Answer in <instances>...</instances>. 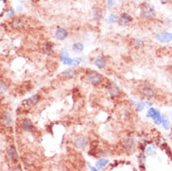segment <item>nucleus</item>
Returning a JSON list of instances; mask_svg holds the SVG:
<instances>
[{
  "instance_id": "4468645a",
  "label": "nucleus",
  "mask_w": 172,
  "mask_h": 171,
  "mask_svg": "<svg viewBox=\"0 0 172 171\" xmlns=\"http://www.w3.org/2000/svg\"><path fill=\"white\" fill-rule=\"evenodd\" d=\"M54 37H56L57 40L63 41V40L66 39V37H68V31L62 26H57L55 33H54Z\"/></svg>"
},
{
  "instance_id": "7c9ffc66",
  "label": "nucleus",
  "mask_w": 172,
  "mask_h": 171,
  "mask_svg": "<svg viewBox=\"0 0 172 171\" xmlns=\"http://www.w3.org/2000/svg\"><path fill=\"white\" fill-rule=\"evenodd\" d=\"M115 5V0H107V8L108 10H111Z\"/></svg>"
},
{
  "instance_id": "7ed1b4c3",
  "label": "nucleus",
  "mask_w": 172,
  "mask_h": 171,
  "mask_svg": "<svg viewBox=\"0 0 172 171\" xmlns=\"http://www.w3.org/2000/svg\"><path fill=\"white\" fill-rule=\"evenodd\" d=\"M85 79L92 86L98 87L103 83V81L105 80V77H104L103 74H101L98 71H95V70H90V71L87 72Z\"/></svg>"
},
{
  "instance_id": "c756f323",
  "label": "nucleus",
  "mask_w": 172,
  "mask_h": 171,
  "mask_svg": "<svg viewBox=\"0 0 172 171\" xmlns=\"http://www.w3.org/2000/svg\"><path fill=\"white\" fill-rule=\"evenodd\" d=\"M66 56H69V52H68V50H66V48H64V49L61 50V52L59 53V58L66 57Z\"/></svg>"
},
{
  "instance_id": "473e14b6",
  "label": "nucleus",
  "mask_w": 172,
  "mask_h": 171,
  "mask_svg": "<svg viewBox=\"0 0 172 171\" xmlns=\"http://www.w3.org/2000/svg\"><path fill=\"white\" fill-rule=\"evenodd\" d=\"M97 155H98L100 158H104V157H107V156L108 155V152L107 151H100Z\"/></svg>"
},
{
  "instance_id": "6ab92c4d",
  "label": "nucleus",
  "mask_w": 172,
  "mask_h": 171,
  "mask_svg": "<svg viewBox=\"0 0 172 171\" xmlns=\"http://www.w3.org/2000/svg\"><path fill=\"white\" fill-rule=\"evenodd\" d=\"M104 18V10L101 8H95L93 10V19L95 21H100Z\"/></svg>"
},
{
  "instance_id": "c9c22d12",
  "label": "nucleus",
  "mask_w": 172,
  "mask_h": 171,
  "mask_svg": "<svg viewBox=\"0 0 172 171\" xmlns=\"http://www.w3.org/2000/svg\"><path fill=\"white\" fill-rule=\"evenodd\" d=\"M145 1H147V2H149V1H150V0H145Z\"/></svg>"
},
{
  "instance_id": "4be33fe9",
  "label": "nucleus",
  "mask_w": 172,
  "mask_h": 171,
  "mask_svg": "<svg viewBox=\"0 0 172 171\" xmlns=\"http://www.w3.org/2000/svg\"><path fill=\"white\" fill-rule=\"evenodd\" d=\"M108 164H110V160L104 159V158H100L98 161H96L95 166H96V168H97V169H102L104 168H106Z\"/></svg>"
},
{
  "instance_id": "39448f33",
  "label": "nucleus",
  "mask_w": 172,
  "mask_h": 171,
  "mask_svg": "<svg viewBox=\"0 0 172 171\" xmlns=\"http://www.w3.org/2000/svg\"><path fill=\"white\" fill-rule=\"evenodd\" d=\"M106 89L110 97L112 99H116L121 97L122 94V91L120 89L119 85L117 84L114 81H108L106 85Z\"/></svg>"
},
{
  "instance_id": "1a4fd4ad",
  "label": "nucleus",
  "mask_w": 172,
  "mask_h": 171,
  "mask_svg": "<svg viewBox=\"0 0 172 171\" xmlns=\"http://www.w3.org/2000/svg\"><path fill=\"white\" fill-rule=\"evenodd\" d=\"M88 145V139L85 137L79 136L73 140V146L78 150H84Z\"/></svg>"
},
{
  "instance_id": "f8f14e48",
  "label": "nucleus",
  "mask_w": 172,
  "mask_h": 171,
  "mask_svg": "<svg viewBox=\"0 0 172 171\" xmlns=\"http://www.w3.org/2000/svg\"><path fill=\"white\" fill-rule=\"evenodd\" d=\"M0 120H1V123L5 126H10V125H12V123H13L12 114L8 110H5L1 114V116H0Z\"/></svg>"
},
{
  "instance_id": "bb28decb",
  "label": "nucleus",
  "mask_w": 172,
  "mask_h": 171,
  "mask_svg": "<svg viewBox=\"0 0 172 171\" xmlns=\"http://www.w3.org/2000/svg\"><path fill=\"white\" fill-rule=\"evenodd\" d=\"M61 62L64 65H66V66H72V63H73V59L72 58H70L69 56H66V57H62L60 58Z\"/></svg>"
},
{
  "instance_id": "f257e3e1",
  "label": "nucleus",
  "mask_w": 172,
  "mask_h": 171,
  "mask_svg": "<svg viewBox=\"0 0 172 171\" xmlns=\"http://www.w3.org/2000/svg\"><path fill=\"white\" fill-rule=\"evenodd\" d=\"M140 13L141 17L146 21L153 20L156 16L155 8L147 1L141 3L140 5Z\"/></svg>"
},
{
  "instance_id": "a211bd4d",
  "label": "nucleus",
  "mask_w": 172,
  "mask_h": 171,
  "mask_svg": "<svg viewBox=\"0 0 172 171\" xmlns=\"http://www.w3.org/2000/svg\"><path fill=\"white\" fill-rule=\"evenodd\" d=\"M42 51L45 54L51 56L54 53V46L52 42H47L42 46Z\"/></svg>"
},
{
  "instance_id": "a878e982",
  "label": "nucleus",
  "mask_w": 172,
  "mask_h": 171,
  "mask_svg": "<svg viewBox=\"0 0 172 171\" xmlns=\"http://www.w3.org/2000/svg\"><path fill=\"white\" fill-rule=\"evenodd\" d=\"M131 45L133 46L135 49H140L142 46L144 45L143 41L141 39H134L131 40Z\"/></svg>"
},
{
  "instance_id": "6e6552de",
  "label": "nucleus",
  "mask_w": 172,
  "mask_h": 171,
  "mask_svg": "<svg viewBox=\"0 0 172 171\" xmlns=\"http://www.w3.org/2000/svg\"><path fill=\"white\" fill-rule=\"evenodd\" d=\"M11 27L16 30H22L26 27V20L23 17H15L11 21Z\"/></svg>"
},
{
  "instance_id": "c85d7f7f",
  "label": "nucleus",
  "mask_w": 172,
  "mask_h": 171,
  "mask_svg": "<svg viewBox=\"0 0 172 171\" xmlns=\"http://www.w3.org/2000/svg\"><path fill=\"white\" fill-rule=\"evenodd\" d=\"M8 90V85L6 82L0 81V94H4Z\"/></svg>"
},
{
  "instance_id": "72a5a7b5",
  "label": "nucleus",
  "mask_w": 172,
  "mask_h": 171,
  "mask_svg": "<svg viewBox=\"0 0 172 171\" xmlns=\"http://www.w3.org/2000/svg\"><path fill=\"white\" fill-rule=\"evenodd\" d=\"M160 2L163 4V5H166V4L171 2V0H160Z\"/></svg>"
},
{
  "instance_id": "0eeeda50",
  "label": "nucleus",
  "mask_w": 172,
  "mask_h": 171,
  "mask_svg": "<svg viewBox=\"0 0 172 171\" xmlns=\"http://www.w3.org/2000/svg\"><path fill=\"white\" fill-rule=\"evenodd\" d=\"M133 22V17L127 12H122L119 15L118 23L121 26H129Z\"/></svg>"
},
{
  "instance_id": "f03ea898",
  "label": "nucleus",
  "mask_w": 172,
  "mask_h": 171,
  "mask_svg": "<svg viewBox=\"0 0 172 171\" xmlns=\"http://www.w3.org/2000/svg\"><path fill=\"white\" fill-rule=\"evenodd\" d=\"M138 92L140 94L146 99L152 100L156 97V89L153 84L149 82H144L138 86Z\"/></svg>"
},
{
  "instance_id": "2f4dec72",
  "label": "nucleus",
  "mask_w": 172,
  "mask_h": 171,
  "mask_svg": "<svg viewBox=\"0 0 172 171\" xmlns=\"http://www.w3.org/2000/svg\"><path fill=\"white\" fill-rule=\"evenodd\" d=\"M81 63H82V58H81V57H75V58H73L72 66H79Z\"/></svg>"
},
{
  "instance_id": "9b49d317",
  "label": "nucleus",
  "mask_w": 172,
  "mask_h": 171,
  "mask_svg": "<svg viewBox=\"0 0 172 171\" xmlns=\"http://www.w3.org/2000/svg\"><path fill=\"white\" fill-rule=\"evenodd\" d=\"M7 156L8 158L13 163H17L19 160V154L14 145H10L9 149L7 150Z\"/></svg>"
},
{
  "instance_id": "b1692460",
  "label": "nucleus",
  "mask_w": 172,
  "mask_h": 171,
  "mask_svg": "<svg viewBox=\"0 0 172 171\" xmlns=\"http://www.w3.org/2000/svg\"><path fill=\"white\" fill-rule=\"evenodd\" d=\"M162 125L163 127L166 129V130H169L170 129V121L169 117L166 115H162Z\"/></svg>"
},
{
  "instance_id": "20e7f679",
  "label": "nucleus",
  "mask_w": 172,
  "mask_h": 171,
  "mask_svg": "<svg viewBox=\"0 0 172 171\" xmlns=\"http://www.w3.org/2000/svg\"><path fill=\"white\" fill-rule=\"evenodd\" d=\"M137 148V140L134 137H127L123 141V149L127 154H131L136 152Z\"/></svg>"
},
{
  "instance_id": "dca6fc26",
  "label": "nucleus",
  "mask_w": 172,
  "mask_h": 171,
  "mask_svg": "<svg viewBox=\"0 0 172 171\" xmlns=\"http://www.w3.org/2000/svg\"><path fill=\"white\" fill-rule=\"evenodd\" d=\"M94 65L98 69H104L107 66V59L104 55H97L94 59Z\"/></svg>"
},
{
  "instance_id": "ddd939ff",
  "label": "nucleus",
  "mask_w": 172,
  "mask_h": 171,
  "mask_svg": "<svg viewBox=\"0 0 172 171\" xmlns=\"http://www.w3.org/2000/svg\"><path fill=\"white\" fill-rule=\"evenodd\" d=\"M155 39L162 43H169L172 41V34L169 32H161L155 36Z\"/></svg>"
},
{
  "instance_id": "393cba45",
  "label": "nucleus",
  "mask_w": 172,
  "mask_h": 171,
  "mask_svg": "<svg viewBox=\"0 0 172 171\" xmlns=\"http://www.w3.org/2000/svg\"><path fill=\"white\" fill-rule=\"evenodd\" d=\"M118 20H119V15H116V14H110L108 15V17L106 19V23H118Z\"/></svg>"
},
{
  "instance_id": "e433bc0d",
  "label": "nucleus",
  "mask_w": 172,
  "mask_h": 171,
  "mask_svg": "<svg viewBox=\"0 0 172 171\" xmlns=\"http://www.w3.org/2000/svg\"><path fill=\"white\" fill-rule=\"evenodd\" d=\"M0 1H2V0H0Z\"/></svg>"
},
{
  "instance_id": "cd10ccee",
  "label": "nucleus",
  "mask_w": 172,
  "mask_h": 171,
  "mask_svg": "<svg viewBox=\"0 0 172 171\" xmlns=\"http://www.w3.org/2000/svg\"><path fill=\"white\" fill-rule=\"evenodd\" d=\"M145 102H141V101H138L136 104V110L137 111H142L145 108Z\"/></svg>"
},
{
  "instance_id": "aec40b11",
  "label": "nucleus",
  "mask_w": 172,
  "mask_h": 171,
  "mask_svg": "<svg viewBox=\"0 0 172 171\" xmlns=\"http://www.w3.org/2000/svg\"><path fill=\"white\" fill-rule=\"evenodd\" d=\"M144 152L146 153V155H149V156L155 155V154H156V147H155L153 144L149 143L148 145H146Z\"/></svg>"
},
{
  "instance_id": "2eb2a0df",
  "label": "nucleus",
  "mask_w": 172,
  "mask_h": 171,
  "mask_svg": "<svg viewBox=\"0 0 172 171\" xmlns=\"http://www.w3.org/2000/svg\"><path fill=\"white\" fill-rule=\"evenodd\" d=\"M21 128H22V130L24 132H32V131H34L35 126L30 119L24 118L23 120H22V122H21Z\"/></svg>"
},
{
  "instance_id": "f704fd0d",
  "label": "nucleus",
  "mask_w": 172,
  "mask_h": 171,
  "mask_svg": "<svg viewBox=\"0 0 172 171\" xmlns=\"http://www.w3.org/2000/svg\"><path fill=\"white\" fill-rule=\"evenodd\" d=\"M13 15H14V10L11 9L9 13H8V17H10V16H13Z\"/></svg>"
},
{
  "instance_id": "f3484780",
  "label": "nucleus",
  "mask_w": 172,
  "mask_h": 171,
  "mask_svg": "<svg viewBox=\"0 0 172 171\" xmlns=\"http://www.w3.org/2000/svg\"><path fill=\"white\" fill-rule=\"evenodd\" d=\"M77 75V71L73 68H68L66 70H64V72L60 74V76L63 77L65 80H72Z\"/></svg>"
},
{
  "instance_id": "412c9836",
  "label": "nucleus",
  "mask_w": 172,
  "mask_h": 171,
  "mask_svg": "<svg viewBox=\"0 0 172 171\" xmlns=\"http://www.w3.org/2000/svg\"><path fill=\"white\" fill-rule=\"evenodd\" d=\"M83 50H84V45L82 42H75L72 45V47H71V51L76 54L82 53L83 52Z\"/></svg>"
},
{
  "instance_id": "9d476101",
  "label": "nucleus",
  "mask_w": 172,
  "mask_h": 171,
  "mask_svg": "<svg viewBox=\"0 0 172 171\" xmlns=\"http://www.w3.org/2000/svg\"><path fill=\"white\" fill-rule=\"evenodd\" d=\"M40 100H41L40 94H35L34 95H32V97L27 98L26 100H24V106H26V108H34L40 102Z\"/></svg>"
},
{
  "instance_id": "423d86ee",
  "label": "nucleus",
  "mask_w": 172,
  "mask_h": 171,
  "mask_svg": "<svg viewBox=\"0 0 172 171\" xmlns=\"http://www.w3.org/2000/svg\"><path fill=\"white\" fill-rule=\"evenodd\" d=\"M146 116L148 118L152 119L153 121V123L155 124H157V125H159V124L162 123V115H161V112L159 111L158 110H156V108H154L153 107H150L148 111H147V115Z\"/></svg>"
},
{
  "instance_id": "5701e85b",
  "label": "nucleus",
  "mask_w": 172,
  "mask_h": 171,
  "mask_svg": "<svg viewBox=\"0 0 172 171\" xmlns=\"http://www.w3.org/2000/svg\"><path fill=\"white\" fill-rule=\"evenodd\" d=\"M138 160V164H140V168L142 170H145V164H146V154L144 153H140L137 157Z\"/></svg>"
}]
</instances>
